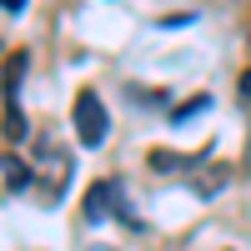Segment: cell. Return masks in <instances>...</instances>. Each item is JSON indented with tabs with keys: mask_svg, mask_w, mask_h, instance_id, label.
<instances>
[{
	"mask_svg": "<svg viewBox=\"0 0 251 251\" xmlns=\"http://www.w3.org/2000/svg\"><path fill=\"white\" fill-rule=\"evenodd\" d=\"M75 136H80V146H100L111 136V116H106V106H100L96 91L75 96Z\"/></svg>",
	"mask_w": 251,
	"mask_h": 251,
	"instance_id": "obj_1",
	"label": "cell"
},
{
	"mask_svg": "<svg viewBox=\"0 0 251 251\" xmlns=\"http://www.w3.org/2000/svg\"><path fill=\"white\" fill-rule=\"evenodd\" d=\"M111 201H116V186H111V181H96L91 191H86V221H106V216L116 211Z\"/></svg>",
	"mask_w": 251,
	"mask_h": 251,
	"instance_id": "obj_2",
	"label": "cell"
},
{
	"mask_svg": "<svg viewBox=\"0 0 251 251\" xmlns=\"http://www.w3.org/2000/svg\"><path fill=\"white\" fill-rule=\"evenodd\" d=\"M0 166H5V196H20V191L30 186V166L20 161V156H5Z\"/></svg>",
	"mask_w": 251,
	"mask_h": 251,
	"instance_id": "obj_3",
	"label": "cell"
},
{
	"mask_svg": "<svg viewBox=\"0 0 251 251\" xmlns=\"http://www.w3.org/2000/svg\"><path fill=\"white\" fill-rule=\"evenodd\" d=\"M191 181H196V191H201V196H216L221 186H226V171H221V166H206V171H196Z\"/></svg>",
	"mask_w": 251,
	"mask_h": 251,
	"instance_id": "obj_4",
	"label": "cell"
},
{
	"mask_svg": "<svg viewBox=\"0 0 251 251\" xmlns=\"http://www.w3.org/2000/svg\"><path fill=\"white\" fill-rule=\"evenodd\" d=\"M20 75H25V50H15V55H5V96H15V86H20Z\"/></svg>",
	"mask_w": 251,
	"mask_h": 251,
	"instance_id": "obj_5",
	"label": "cell"
},
{
	"mask_svg": "<svg viewBox=\"0 0 251 251\" xmlns=\"http://www.w3.org/2000/svg\"><path fill=\"white\" fill-rule=\"evenodd\" d=\"M5 136H10V141H20V136H25V116H20L15 96H5Z\"/></svg>",
	"mask_w": 251,
	"mask_h": 251,
	"instance_id": "obj_6",
	"label": "cell"
},
{
	"mask_svg": "<svg viewBox=\"0 0 251 251\" xmlns=\"http://www.w3.org/2000/svg\"><path fill=\"white\" fill-rule=\"evenodd\" d=\"M5 10H10V15H20V10H25V0H5Z\"/></svg>",
	"mask_w": 251,
	"mask_h": 251,
	"instance_id": "obj_7",
	"label": "cell"
},
{
	"mask_svg": "<svg viewBox=\"0 0 251 251\" xmlns=\"http://www.w3.org/2000/svg\"><path fill=\"white\" fill-rule=\"evenodd\" d=\"M241 96H246V100H251V71H246V75H241Z\"/></svg>",
	"mask_w": 251,
	"mask_h": 251,
	"instance_id": "obj_8",
	"label": "cell"
}]
</instances>
